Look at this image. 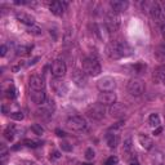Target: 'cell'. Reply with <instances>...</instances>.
Returning <instances> with one entry per match:
<instances>
[{"instance_id": "30", "label": "cell", "mask_w": 165, "mask_h": 165, "mask_svg": "<svg viewBox=\"0 0 165 165\" xmlns=\"http://www.w3.org/2000/svg\"><path fill=\"white\" fill-rule=\"evenodd\" d=\"M23 145H26L27 147H32V148H35V147H39L41 143L40 142H35V141H30V139H25L23 141Z\"/></svg>"}, {"instance_id": "40", "label": "cell", "mask_w": 165, "mask_h": 165, "mask_svg": "<svg viewBox=\"0 0 165 165\" xmlns=\"http://www.w3.org/2000/svg\"><path fill=\"white\" fill-rule=\"evenodd\" d=\"M60 157H61V154H60L58 151H54V152L52 154V159H60Z\"/></svg>"}, {"instance_id": "32", "label": "cell", "mask_w": 165, "mask_h": 165, "mask_svg": "<svg viewBox=\"0 0 165 165\" xmlns=\"http://www.w3.org/2000/svg\"><path fill=\"white\" fill-rule=\"evenodd\" d=\"M94 151H93V148H88L86 151H85V159L86 160H93L94 159Z\"/></svg>"}, {"instance_id": "3", "label": "cell", "mask_w": 165, "mask_h": 165, "mask_svg": "<svg viewBox=\"0 0 165 165\" xmlns=\"http://www.w3.org/2000/svg\"><path fill=\"white\" fill-rule=\"evenodd\" d=\"M82 71H84L88 76H98L99 74L102 72L101 64H99L96 60L93 58H85L82 61Z\"/></svg>"}, {"instance_id": "27", "label": "cell", "mask_w": 165, "mask_h": 165, "mask_svg": "<svg viewBox=\"0 0 165 165\" xmlns=\"http://www.w3.org/2000/svg\"><path fill=\"white\" fill-rule=\"evenodd\" d=\"M27 32H28V34H31V35H35V36H39V35L41 34V28L34 25V26L27 27Z\"/></svg>"}, {"instance_id": "39", "label": "cell", "mask_w": 165, "mask_h": 165, "mask_svg": "<svg viewBox=\"0 0 165 165\" xmlns=\"http://www.w3.org/2000/svg\"><path fill=\"white\" fill-rule=\"evenodd\" d=\"M161 132H163V128H161V127H157V128H155L154 134H155V135H159V134H160Z\"/></svg>"}, {"instance_id": "2", "label": "cell", "mask_w": 165, "mask_h": 165, "mask_svg": "<svg viewBox=\"0 0 165 165\" xmlns=\"http://www.w3.org/2000/svg\"><path fill=\"white\" fill-rule=\"evenodd\" d=\"M143 10L151 16V18L157 23H165V14L164 10L160 7V4L157 2H145L143 3Z\"/></svg>"}, {"instance_id": "8", "label": "cell", "mask_w": 165, "mask_h": 165, "mask_svg": "<svg viewBox=\"0 0 165 165\" xmlns=\"http://www.w3.org/2000/svg\"><path fill=\"white\" fill-rule=\"evenodd\" d=\"M97 86L101 92H114L115 86H116V82L111 76H105V78H102L101 80H98Z\"/></svg>"}, {"instance_id": "28", "label": "cell", "mask_w": 165, "mask_h": 165, "mask_svg": "<svg viewBox=\"0 0 165 165\" xmlns=\"http://www.w3.org/2000/svg\"><path fill=\"white\" fill-rule=\"evenodd\" d=\"M31 130L34 132V134H36V135H41L44 133V128L39 125V124H34V125L31 127Z\"/></svg>"}, {"instance_id": "12", "label": "cell", "mask_w": 165, "mask_h": 165, "mask_svg": "<svg viewBox=\"0 0 165 165\" xmlns=\"http://www.w3.org/2000/svg\"><path fill=\"white\" fill-rule=\"evenodd\" d=\"M52 88L58 96H64V94L68 92V86H67L66 82H64L63 80L57 79V78L54 80H52Z\"/></svg>"}, {"instance_id": "17", "label": "cell", "mask_w": 165, "mask_h": 165, "mask_svg": "<svg viewBox=\"0 0 165 165\" xmlns=\"http://www.w3.org/2000/svg\"><path fill=\"white\" fill-rule=\"evenodd\" d=\"M66 5H67V3H63V2H53L50 4L49 9L54 16H62L63 12H64V8H66Z\"/></svg>"}, {"instance_id": "23", "label": "cell", "mask_w": 165, "mask_h": 165, "mask_svg": "<svg viewBox=\"0 0 165 165\" xmlns=\"http://www.w3.org/2000/svg\"><path fill=\"white\" fill-rule=\"evenodd\" d=\"M148 125L152 128H157L160 127V116L157 114H151L148 117Z\"/></svg>"}, {"instance_id": "7", "label": "cell", "mask_w": 165, "mask_h": 165, "mask_svg": "<svg viewBox=\"0 0 165 165\" xmlns=\"http://www.w3.org/2000/svg\"><path fill=\"white\" fill-rule=\"evenodd\" d=\"M66 127L70 129V130H75V132H81L86 128V121L84 117L81 116H71L68 117L66 121Z\"/></svg>"}, {"instance_id": "1", "label": "cell", "mask_w": 165, "mask_h": 165, "mask_svg": "<svg viewBox=\"0 0 165 165\" xmlns=\"http://www.w3.org/2000/svg\"><path fill=\"white\" fill-rule=\"evenodd\" d=\"M106 53L111 60H120V58L130 56L133 49L127 41H111L106 46Z\"/></svg>"}, {"instance_id": "18", "label": "cell", "mask_w": 165, "mask_h": 165, "mask_svg": "<svg viewBox=\"0 0 165 165\" xmlns=\"http://www.w3.org/2000/svg\"><path fill=\"white\" fill-rule=\"evenodd\" d=\"M110 114L112 117H116V119H119V117H123L124 114H125V107H124L123 105L120 103H115L110 107Z\"/></svg>"}, {"instance_id": "11", "label": "cell", "mask_w": 165, "mask_h": 165, "mask_svg": "<svg viewBox=\"0 0 165 165\" xmlns=\"http://www.w3.org/2000/svg\"><path fill=\"white\" fill-rule=\"evenodd\" d=\"M71 79L78 86H85L88 82V75L82 70H75L71 75Z\"/></svg>"}, {"instance_id": "41", "label": "cell", "mask_w": 165, "mask_h": 165, "mask_svg": "<svg viewBox=\"0 0 165 165\" xmlns=\"http://www.w3.org/2000/svg\"><path fill=\"white\" fill-rule=\"evenodd\" d=\"M56 133H57V135H58V137H64V135H66V134H64V132L60 130V129H57V130H56Z\"/></svg>"}, {"instance_id": "34", "label": "cell", "mask_w": 165, "mask_h": 165, "mask_svg": "<svg viewBox=\"0 0 165 165\" xmlns=\"http://www.w3.org/2000/svg\"><path fill=\"white\" fill-rule=\"evenodd\" d=\"M8 92V94H7V96L10 98V99H13V98H16V96H17V94H16V89H14V88L13 86H10L9 88V89L7 90Z\"/></svg>"}, {"instance_id": "13", "label": "cell", "mask_w": 165, "mask_h": 165, "mask_svg": "<svg viewBox=\"0 0 165 165\" xmlns=\"http://www.w3.org/2000/svg\"><path fill=\"white\" fill-rule=\"evenodd\" d=\"M28 84H30V88L32 90H44V86H45L44 79L39 75H32L30 78Z\"/></svg>"}, {"instance_id": "36", "label": "cell", "mask_w": 165, "mask_h": 165, "mask_svg": "<svg viewBox=\"0 0 165 165\" xmlns=\"http://www.w3.org/2000/svg\"><path fill=\"white\" fill-rule=\"evenodd\" d=\"M61 147H62V150H63V151H66V152L72 151V147H71V146H68V143H66V142L62 143V145H61Z\"/></svg>"}, {"instance_id": "42", "label": "cell", "mask_w": 165, "mask_h": 165, "mask_svg": "<svg viewBox=\"0 0 165 165\" xmlns=\"http://www.w3.org/2000/svg\"><path fill=\"white\" fill-rule=\"evenodd\" d=\"M161 35H163V38L165 40V23H163V25H161Z\"/></svg>"}, {"instance_id": "37", "label": "cell", "mask_w": 165, "mask_h": 165, "mask_svg": "<svg viewBox=\"0 0 165 165\" xmlns=\"http://www.w3.org/2000/svg\"><path fill=\"white\" fill-rule=\"evenodd\" d=\"M0 54H2V57L7 54V46L5 45H2V48H0Z\"/></svg>"}, {"instance_id": "33", "label": "cell", "mask_w": 165, "mask_h": 165, "mask_svg": "<svg viewBox=\"0 0 165 165\" xmlns=\"http://www.w3.org/2000/svg\"><path fill=\"white\" fill-rule=\"evenodd\" d=\"M10 117L14 120H23V114L22 112H10Z\"/></svg>"}, {"instance_id": "5", "label": "cell", "mask_w": 165, "mask_h": 165, "mask_svg": "<svg viewBox=\"0 0 165 165\" xmlns=\"http://www.w3.org/2000/svg\"><path fill=\"white\" fill-rule=\"evenodd\" d=\"M85 114L90 117L93 120H102L105 115H106V110H105V106L101 103H94L90 105L89 107L86 108Z\"/></svg>"}, {"instance_id": "35", "label": "cell", "mask_w": 165, "mask_h": 165, "mask_svg": "<svg viewBox=\"0 0 165 165\" xmlns=\"http://www.w3.org/2000/svg\"><path fill=\"white\" fill-rule=\"evenodd\" d=\"M22 67H23V62H18V63H16L14 66H12V71H13V72H18Z\"/></svg>"}, {"instance_id": "29", "label": "cell", "mask_w": 165, "mask_h": 165, "mask_svg": "<svg viewBox=\"0 0 165 165\" xmlns=\"http://www.w3.org/2000/svg\"><path fill=\"white\" fill-rule=\"evenodd\" d=\"M123 151L125 152V154H129V152L132 151V139L128 138L125 142H124V147H123Z\"/></svg>"}, {"instance_id": "43", "label": "cell", "mask_w": 165, "mask_h": 165, "mask_svg": "<svg viewBox=\"0 0 165 165\" xmlns=\"http://www.w3.org/2000/svg\"><path fill=\"white\" fill-rule=\"evenodd\" d=\"M82 165H90V164H82Z\"/></svg>"}, {"instance_id": "9", "label": "cell", "mask_w": 165, "mask_h": 165, "mask_svg": "<svg viewBox=\"0 0 165 165\" xmlns=\"http://www.w3.org/2000/svg\"><path fill=\"white\" fill-rule=\"evenodd\" d=\"M50 71L53 74V76L57 79H61L63 78L64 75H66V71H67V67H66V64H64L63 61H60V60H57L52 63V67H50Z\"/></svg>"}, {"instance_id": "24", "label": "cell", "mask_w": 165, "mask_h": 165, "mask_svg": "<svg viewBox=\"0 0 165 165\" xmlns=\"http://www.w3.org/2000/svg\"><path fill=\"white\" fill-rule=\"evenodd\" d=\"M146 68H147L146 64H143V63H137L135 66H133V67H132V71H133V74L141 75V74H145Z\"/></svg>"}, {"instance_id": "25", "label": "cell", "mask_w": 165, "mask_h": 165, "mask_svg": "<svg viewBox=\"0 0 165 165\" xmlns=\"http://www.w3.org/2000/svg\"><path fill=\"white\" fill-rule=\"evenodd\" d=\"M14 125H9L7 129L4 130V137L7 138L8 141H12L13 139V137H14Z\"/></svg>"}, {"instance_id": "38", "label": "cell", "mask_w": 165, "mask_h": 165, "mask_svg": "<svg viewBox=\"0 0 165 165\" xmlns=\"http://www.w3.org/2000/svg\"><path fill=\"white\" fill-rule=\"evenodd\" d=\"M129 165H139V163L137 161V159L135 157H132L130 160H129Z\"/></svg>"}, {"instance_id": "26", "label": "cell", "mask_w": 165, "mask_h": 165, "mask_svg": "<svg viewBox=\"0 0 165 165\" xmlns=\"http://www.w3.org/2000/svg\"><path fill=\"white\" fill-rule=\"evenodd\" d=\"M31 52V46H18L17 48V54L18 56H27Z\"/></svg>"}, {"instance_id": "6", "label": "cell", "mask_w": 165, "mask_h": 165, "mask_svg": "<svg viewBox=\"0 0 165 165\" xmlns=\"http://www.w3.org/2000/svg\"><path fill=\"white\" fill-rule=\"evenodd\" d=\"M105 25L107 27V30L110 32H116L119 30L120 27V17L117 13L115 12H108L107 14H106V20H105Z\"/></svg>"}, {"instance_id": "16", "label": "cell", "mask_w": 165, "mask_h": 165, "mask_svg": "<svg viewBox=\"0 0 165 165\" xmlns=\"http://www.w3.org/2000/svg\"><path fill=\"white\" fill-rule=\"evenodd\" d=\"M30 98L35 105H43L46 101V96L44 90H32L30 94Z\"/></svg>"}, {"instance_id": "10", "label": "cell", "mask_w": 165, "mask_h": 165, "mask_svg": "<svg viewBox=\"0 0 165 165\" xmlns=\"http://www.w3.org/2000/svg\"><path fill=\"white\" fill-rule=\"evenodd\" d=\"M98 103L103 106H112L116 103V94L114 92H101L98 94Z\"/></svg>"}, {"instance_id": "20", "label": "cell", "mask_w": 165, "mask_h": 165, "mask_svg": "<svg viewBox=\"0 0 165 165\" xmlns=\"http://www.w3.org/2000/svg\"><path fill=\"white\" fill-rule=\"evenodd\" d=\"M154 54L159 62H163V63L165 62V43H161L156 46Z\"/></svg>"}, {"instance_id": "14", "label": "cell", "mask_w": 165, "mask_h": 165, "mask_svg": "<svg viewBox=\"0 0 165 165\" xmlns=\"http://www.w3.org/2000/svg\"><path fill=\"white\" fill-rule=\"evenodd\" d=\"M16 17H17V20H18L21 23H23V25H26L28 27L35 25V18L31 14L26 13V12H17Z\"/></svg>"}, {"instance_id": "19", "label": "cell", "mask_w": 165, "mask_h": 165, "mask_svg": "<svg viewBox=\"0 0 165 165\" xmlns=\"http://www.w3.org/2000/svg\"><path fill=\"white\" fill-rule=\"evenodd\" d=\"M154 81L156 82V84H164L165 85V64L155 70V72H154Z\"/></svg>"}, {"instance_id": "15", "label": "cell", "mask_w": 165, "mask_h": 165, "mask_svg": "<svg viewBox=\"0 0 165 165\" xmlns=\"http://www.w3.org/2000/svg\"><path fill=\"white\" fill-rule=\"evenodd\" d=\"M110 7H111V9H112V12L119 14V13H121V12L128 9L129 3L124 2V0H112V2L110 3Z\"/></svg>"}, {"instance_id": "4", "label": "cell", "mask_w": 165, "mask_h": 165, "mask_svg": "<svg viewBox=\"0 0 165 165\" xmlns=\"http://www.w3.org/2000/svg\"><path fill=\"white\" fill-rule=\"evenodd\" d=\"M127 88H128V92H129L130 96L139 97V96H142V94L145 93L146 85L141 79H132V80H129Z\"/></svg>"}, {"instance_id": "31", "label": "cell", "mask_w": 165, "mask_h": 165, "mask_svg": "<svg viewBox=\"0 0 165 165\" xmlns=\"http://www.w3.org/2000/svg\"><path fill=\"white\" fill-rule=\"evenodd\" d=\"M117 163H119V159H117V156H110L107 160L105 161V165H116Z\"/></svg>"}, {"instance_id": "21", "label": "cell", "mask_w": 165, "mask_h": 165, "mask_svg": "<svg viewBox=\"0 0 165 165\" xmlns=\"http://www.w3.org/2000/svg\"><path fill=\"white\" fill-rule=\"evenodd\" d=\"M138 142L145 150H151L152 145H154L152 143V139L148 137V135H145V134H139L138 135Z\"/></svg>"}, {"instance_id": "22", "label": "cell", "mask_w": 165, "mask_h": 165, "mask_svg": "<svg viewBox=\"0 0 165 165\" xmlns=\"http://www.w3.org/2000/svg\"><path fill=\"white\" fill-rule=\"evenodd\" d=\"M106 142H107L110 148H115V147L119 145V135L115 133H108L106 135Z\"/></svg>"}]
</instances>
